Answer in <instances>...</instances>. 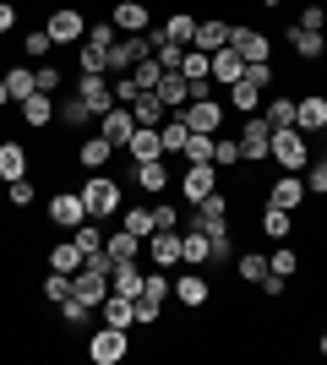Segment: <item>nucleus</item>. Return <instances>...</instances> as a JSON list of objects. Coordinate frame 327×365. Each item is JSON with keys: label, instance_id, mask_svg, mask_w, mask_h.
Returning a JSON list of instances; mask_svg holds the SVG:
<instances>
[{"label": "nucleus", "instance_id": "1", "mask_svg": "<svg viewBox=\"0 0 327 365\" xmlns=\"http://www.w3.org/2000/svg\"><path fill=\"white\" fill-rule=\"evenodd\" d=\"M267 158L284 169V175H300V169L311 164V148H306V131L300 125H284V131H273V148H267Z\"/></svg>", "mask_w": 327, "mask_h": 365}, {"label": "nucleus", "instance_id": "2", "mask_svg": "<svg viewBox=\"0 0 327 365\" xmlns=\"http://www.w3.org/2000/svg\"><path fill=\"white\" fill-rule=\"evenodd\" d=\"M82 202H88V218H115L120 213V185L109 180L104 169H93V175L82 180Z\"/></svg>", "mask_w": 327, "mask_h": 365}, {"label": "nucleus", "instance_id": "3", "mask_svg": "<svg viewBox=\"0 0 327 365\" xmlns=\"http://www.w3.org/2000/svg\"><path fill=\"white\" fill-rule=\"evenodd\" d=\"M44 28H49V38H55V44H71V49H77L82 38H88V28H93V22H88L77 6H55V11L44 16Z\"/></svg>", "mask_w": 327, "mask_h": 365}, {"label": "nucleus", "instance_id": "4", "mask_svg": "<svg viewBox=\"0 0 327 365\" xmlns=\"http://www.w3.org/2000/svg\"><path fill=\"white\" fill-rule=\"evenodd\" d=\"M125 354H131V338H125V327H98L93 344H88V360H93V365H120Z\"/></svg>", "mask_w": 327, "mask_h": 365}, {"label": "nucleus", "instance_id": "5", "mask_svg": "<svg viewBox=\"0 0 327 365\" xmlns=\"http://www.w3.org/2000/svg\"><path fill=\"white\" fill-rule=\"evenodd\" d=\"M44 213L55 229H77V224H88V202H82V191H55Z\"/></svg>", "mask_w": 327, "mask_h": 365}, {"label": "nucleus", "instance_id": "6", "mask_svg": "<svg viewBox=\"0 0 327 365\" xmlns=\"http://www.w3.org/2000/svg\"><path fill=\"white\" fill-rule=\"evenodd\" d=\"M77 98H82L88 109H93V120L104 115V109H115V88H109V71H82Z\"/></svg>", "mask_w": 327, "mask_h": 365}, {"label": "nucleus", "instance_id": "7", "mask_svg": "<svg viewBox=\"0 0 327 365\" xmlns=\"http://www.w3.org/2000/svg\"><path fill=\"white\" fill-rule=\"evenodd\" d=\"M240 158H251V164H262L267 158V148H273V125L267 120H256V115H246V125H240Z\"/></svg>", "mask_w": 327, "mask_h": 365}, {"label": "nucleus", "instance_id": "8", "mask_svg": "<svg viewBox=\"0 0 327 365\" xmlns=\"http://www.w3.org/2000/svg\"><path fill=\"white\" fill-rule=\"evenodd\" d=\"M175 115H186L191 131H213L218 137V125H224V104H218L213 93H202V98H191L186 109H175Z\"/></svg>", "mask_w": 327, "mask_h": 365}, {"label": "nucleus", "instance_id": "9", "mask_svg": "<svg viewBox=\"0 0 327 365\" xmlns=\"http://www.w3.org/2000/svg\"><path fill=\"white\" fill-rule=\"evenodd\" d=\"M175 180H180V197L197 207L207 191H218V169H213V164H186L180 175H175Z\"/></svg>", "mask_w": 327, "mask_h": 365}, {"label": "nucleus", "instance_id": "10", "mask_svg": "<svg viewBox=\"0 0 327 365\" xmlns=\"http://www.w3.org/2000/svg\"><path fill=\"white\" fill-rule=\"evenodd\" d=\"M191 229H202V235L229 229V197H224V191H207V197L197 202V213H191Z\"/></svg>", "mask_w": 327, "mask_h": 365}, {"label": "nucleus", "instance_id": "11", "mask_svg": "<svg viewBox=\"0 0 327 365\" xmlns=\"http://www.w3.org/2000/svg\"><path fill=\"white\" fill-rule=\"evenodd\" d=\"M109 22H115V33H147L153 28V11H147V0H115Z\"/></svg>", "mask_w": 327, "mask_h": 365}, {"label": "nucleus", "instance_id": "12", "mask_svg": "<svg viewBox=\"0 0 327 365\" xmlns=\"http://www.w3.org/2000/svg\"><path fill=\"white\" fill-rule=\"evenodd\" d=\"M229 49H240V61H273V38H267L262 28H234L229 33Z\"/></svg>", "mask_w": 327, "mask_h": 365}, {"label": "nucleus", "instance_id": "13", "mask_svg": "<svg viewBox=\"0 0 327 365\" xmlns=\"http://www.w3.org/2000/svg\"><path fill=\"white\" fill-rule=\"evenodd\" d=\"M147 262H158V267H164V273H170L175 262H180V229H153V235H147Z\"/></svg>", "mask_w": 327, "mask_h": 365}, {"label": "nucleus", "instance_id": "14", "mask_svg": "<svg viewBox=\"0 0 327 365\" xmlns=\"http://www.w3.org/2000/svg\"><path fill=\"white\" fill-rule=\"evenodd\" d=\"M98 131H104L115 148H125V142H131V131H137V115H131V104L104 109V115H98Z\"/></svg>", "mask_w": 327, "mask_h": 365}, {"label": "nucleus", "instance_id": "15", "mask_svg": "<svg viewBox=\"0 0 327 365\" xmlns=\"http://www.w3.org/2000/svg\"><path fill=\"white\" fill-rule=\"evenodd\" d=\"M71 294H77V300H88V305H98L109 294V273H98V267H88V262H82L77 273H71Z\"/></svg>", "mask_w": 327, "mask_h": 365}, {"label": "nucleus", "instance_id": "16", "mask_svg": "<svg viewBox=\"0 0 327 365\" xmlns=\"http://www.w3.org/2000/svg\"><path fill=\"white\" fill-rule=\"evenodd\" d=\"M22 125H28V131H49V125H55V93H33V98H22Z\"/></svg>", "mask_w": 327, "mask_h": 365}, {"label": "nucleus", "instance_id": "17", "mask_svg": "<svg viewBox=\"0 0 327 365\" xmlns=\"http://www.w3.org/2000/svg\"><path fill=\"white\" fill-rule=\"evenodd\" d=\"M267 202H273V207L300 213V207H306V180H300V175H279V180L267 185Z\"/></svg>", "mask_w": 327, "mask_h": 365}, {"label": "nucleus", "instance_id": "18", "mask_svg": "<svg viewBox=\"0 0 327 365\" xmlns=\"http://www.w3.org/2000/svg\"><path fill=\"white\" fill-rule=\"evenodd\" d=\"M175 300L186 305V311H202V305L213 300V284H207L202 273H180L175 278Z\"/></svg>", "mask_w": 327, "mask_h": 365}, {"label": "nucleus", "instance_id": "19", "mask_svg": "<svg viewBox=\"0 0 327 365\" xmlns=\"http://www.w3.org/2000/svg\"><path fill=\"white\" fill-rule=\"evenodd\" d=\"M295 125H300V131H327V93H306V98H295Z\"/></svg>", "mask_w": 327, "mask_h": 365}, {"label": "nucleus", "instance_id": "20", "mask_svg": "<svg viewBox=\"0 0 327 365\" xmlns=\"http://www.w3.org/2000/svg\"><path fill=\"white\" fill-rule=\"evenodd\" d=\"M131 180H137V191H147V197H158L164 185L175 180L170 169H164V158H142V164H131Z\"/></svg>", "mask_w": 327, "mask_h": 365}, {"label": "nucleus", "instance_id": "21", "mask_svg": "<svg viewBox=\"0 0 327 365\" xmlns=\"http://www.w3.org/2000/svg\"><path fill=\"white\" fill-rule=\"evenodd\" d=\"M229 33H234V22H224V16H207V22H197V38H191L186 49H207V55H213V49L229 44Z\"/></svg>", "mask_w": 327, "mask_h": 365}, {"label": "nucleus", "instance_id": "22", "mask_svg": "<svg viewBox=\"0 0 327 365\" xmlns=\"http://www.w3.org/2000/svg\"><path fill=\"white\" fill-rule=\"evenodd\" d=\"M109 158H115V142H109L104 131H98V137H82V142H77V164L88 169V175H93V169H104Z\"/></svg>", "mask_w": 327, "mask_h": 365}, {"label": "nucleus", "instance_id": "23", "mask_svg": "<svg viewBox=\"0 0 327 365\" xmlns=\"http://www.w3.org/2000/svg\"><path fill=\"white\" fill-rule=\"evenodd\" d=\"M207 66H213V82H224V88L246 76V61H240V49H229V44L213 49V55H207Z\"/></svg>", "mask_w": 327, "mask_h": 365}, {"label": "nucleus", "instance_id": "24", "mask_svg": "<svg viewBox=\"0 0 327 365\" xmlns=\"http://www.w3.org/2000/svg\"><path fill=\"white\" fill-rule=\"evenodd\" d=\"M125 153H131V164H142V158H164V137H158V125H137L131 142H125Z\"/></svg>", "mask_w": 327, "mask_h": 365}, {"label": "nucleus", "instance_id": "25", "mask_svg": "<svg viewBox=\"0 0 327 365\" xmlns=\"http://www.w3.org/2000/svg\"><path fill=\"white\" fill-rule=\"evenodd\" d=\"M98 317H104V327H131V322H137V300H125V294L109 289L104 300H98Z\"/></svg>", "mask_w": 327, "mask_h": 365}, {"label": "nucleus", "instance_id": "26", "mask_svg": "<svg viewBox=\"0 0 327 365\" xmlns=\"http://www.w3.org/2000/svg\"><path fill=\"white\" fill-rule=\"evenodd\" d=\"M153 93L164 98V109H186V104H191V82H186V71H164Z\"/></svg>", "mask_w": 327, "mask_h": 365}, {"label": "nucleus", "instance_id": "27", "mask_svg": "<svg viewBox=\"0 0 327 365\" xmlns=\"http://www.w3.org/2000/svg\"><path fill=\"white\" fill-rule=\"evenodd\" d=\"M142 278H147V273H142L137 262H115V267H109V289L125 294V300H137V294H142Z\"/></svg>", "mask_w": 327, "mask_h": 365}, {"label": "nucleus", "instance_id": "28", "mask_svg": "<svg viewBox=\"0 0 327 365\" xmlns=\"http://www.w3.org/2000/svg\"><path fill=\"white\" fill-rule=\"evenodd\" d=\"M289 49H295L300 61H322L327 55V33H311V28H295V22H289Z\"/></svg>", "mask_w": 327, "mask_h": 365}, {"label": "nucleus", "instance_id": "29", "mask_svg": "<svg viewBox=\"0 0 327 365\" xmlns=\"http://www.w3.org/2000/svg\"><path fill=\"white\" fill-rule=\"evenodd\" d=\"M28 175V148L22 142H0V180L11 185V180H22Z\"/></svg>", "mask_w": 327, "mask_h": 365}, {"label": "nucleus", "instance_id": "30", "mask_svg": "<svg viewBox=\"0 0 327 365\" xmlns=\"http://www.w3.org/2000/svg\"><path fill=\"white\" fill-rule=\"evenodd\" d=\"M262 235H267V240H289V235H295V213L267 202V207H262Z\"/></svg>", "mask_w": 327, "mask_h": 365}, {"label": "nucleus", "instance_id": "31", "mask_svg": "<svg viewBox=\"0 0 327 365\" xmlns=\"http://www.w3.org/2000/svg\"><path fill=\"white\" fill-rule=\"evenodd\" d=\"M104 251H109V262H137L142 240L131 235V229H115V235H104Z\"/></svg>", "mask_w": 327, "mask_h": 365}, {"label": "nucleus", "instance_id": "32", "mask_svg": "<svg viewBox=\"0 0 327 365\" xmlns=\"http://www.w3.org/2000/svg\"><path fill=\"white\" fill-rule=\"evenodd\" d=\"M77 71H109V44H98L93 33L77 44Z\"/></svg>", "mask_w": 327, "mask_h": 365}, {"label": "nucleus", "instance_id": "33", "mask_svg": "<svg viewBox=\"0 0 327 365\" xmlns=\"http://www.w3.org/2000/svg\"><path fill=\"white\" fill-rule=\"evenodd\" d=\"M55 120L71 125V131H82V125H93V109H88L77 93H71V98H61V104H55Z\"/></svg>", "mask_w": 327, "mask_h": 365}, {"label": "nucleus", "instance_id": "34", "mask_svg": "<svg viewBox=\"0 0 327 365\" xmlns=\"http://www.w3.org/2000/svg\"><path fill=\"white\" fill-rule=\"evenodd\" d=\"M82 262H88V257H82V245L66 240V245H55V251H49V273H66V278H71Z\"/></svg>", "mask_w": 327, "mask_h": 365}, {"label": "nucleus", "instance_id": "35", "mask_svg": "<svg viewBox=\"0 0 327 365\" xmlns=\"http://www.w3.org/2000/svg\"><path fill=\"white\" fill-rule=\"evenodd\" d=\"M234 273H240V284H262L267 278V257L262 251H240V257H234Z\"/></svg>", "mask_w": 327, "mask_h": 365}, {"label": "nucleus", "instance_id": "36", "mask_svg": "<svg viewBox=\"0 0 327 365\" xmlns=\"http://www.w3.org/2000/svg\"><path fill=\"white\" fill-rule=\"evenodd\" d=\"M180 262L207 267V235H202V229H186V235H180Z\"/></svg>", "mask_w": 327, "mask_h": 365}, {"label": "nucleus", "instance_id": "37", "mask_svg": "<svg viewBox=\"0 0 327 365\" xmlns=\"http://www.w3.org/2000/svg\"><path fill=\"white\" fill-rule=\"evenodd\" d=\"M224 262H234V235L229 229H213L207 235V267H224Z\"/></svg>", "mask_w": 327, "mask_h": 365}, {"label": "nucleus", "instance_id": "38", "mask_svg": "<svg viewBox=\"0 0 327 365\" xmlns=\"http://www.w3.org/2000/svg\"><path fill=\"white\" fill-rule=\"evenodd\" d=\"M0 82H6V93H11L16 104H22V98H33V93H38V88H33V66H11V71L0 76Z\"/></svg>", "mask_w": 327, "mask_h": 365}, {"label": "nucleus", "instance_id": "39", "mask_svg": "<svg viewBox=\"0 0 327 365\" xmlns=\"http://www.w3.org/2000/svg\"><path fill=\"white\" fill-rule=\"evenodd\" d=\"M131 115H137V125H164V98L158 93H137Z\"/></svg>", "mask_w": 327, "mask_h": 365}, {"label": "nucleus", "instance_id": "40", "mask_svg": "<svg viewBox=\"0 0 327 365\" xmlns=\"http://www.w3.org/2000/svg\"><path fill=\"white\" fill-rule=\"evenodd\" d=\"M120 229H131L137 240H147V235L158 229V218H153V207H125V213H120Z\"/></svg>", "mask_w": 327, "mask_h": 365}, {"label": "nucleus", "instance_id": "41", "mask_svg": "<svg viewBox=\"0 0 327 365\" xmlns=\"http://www.w3.org/2000/svg\"><path fill=\"white\" fill-rule=\"evenodd\" d=\"M158 137H164V158H170V153H180V148H186V137H191L186 115H175V120H164V125H158Z\"/></svg>", "mask_w": 327, "mask_h": 365}, {"label": "nucleus", "instance_id": "42", "mask_svg": "<svg viewBox=\"0 0 327 365\" xmlns=\"http://www.w3.org/2000/svg\"><path fill=\"white\" fill-rule=\"evenodd\" d=\"M164 38H170V44H191V38H197V16H191V11H175L170 22H164Z\"/></svg>", "mask_w": 327, "mask_h": 365}, {"label": "nucleus", "instance_id": "43", "mask_svg": "<svg viewBox=\"0 0 327 365\" xmlns=\"http://www.w3.org/2000/svg\"><path fill=\"white\" fill-rule=\"evenodd\" d=\"M180 153H186V164H213V131H191Z\"/></svg>", "mask_w": 327, "mask_h": 365}, {"label": "nucleus", "instance_id": "44", "mask_svg": "<svg viewBox=\"0 0 327 365\" xmlns=\"http://www.w3.org/2000/svg\"><path fill=\"white\" fill-rule=\"evenodd\" d=\"M229 104L240 109V115H251V109L262 104V88H251L246 76H240V82H229Z\"/></svg>", "mask_w": 327, "mask_h": 365}, {"label": "nucleus", "instance_id": "45", "mask_svg": "<svg viewBox=\"0 0 327 365\" xmlns=\"http://www.w3.org/2000/svg\"><path fill=\"white\" fill-rule=\"evenodd\" d=\"M267 267H273V273H279V278H295V273H300V251H295V245H289V240H284L279 251L267 257Z\"/></svg>", "mask_w": 327, "mask_h": 365}, {"label": "nucleus", "instance_id": "46", "mask_svg": "<svg viewBox=\"0 0 327 365\" xmlns=\"http://www.w3.org/2000/svg\"><path fill=\"white\" fill-rule=\"evenodd\" d=\"M22 49H28V61H44L49 49H55V38H49V28H28V33H22Z\"/></svg>", "mask_w": 327, "mask_h": 365}, {"label": "nucleus", "instance_id": "47", "mask_svg": "<svg viewBox=\"0 0 327 365\" xmlns=\"http://www.w3.org/2000/svg\"><path fill=\"white\" fill-rule=\"evenodd\" d=\"M300 175H306V197H327V158H311Z\"/></svg>", "mask_w": 327, "mask_h": 365}, {"label": "nucleus", "instance_id": "48", "mask_svg": "<svg viewBox=\"0 0 327 365\" xmlns=\"http://www.w3.org/2000/svg\"><path fill=\"white\" fill-rule=\"evenodd\" d=\"M240 164V142L234 137H213V169H234Z\"/></svg>", "mask_w": 327, "mask_h": 365}, {"label": "nucleus", "instance_id": "49", "mask_svg": "<svg viewBox=\"0 0 327 365\" xmlns=\"http://www.w3.org/2000/svg\"><path fill=\"white\" fill-rule=\"evenodd\" d=\"M267 125H273V131H284V125H295V98H273V104H267V115H262Z\"/></svg>", "mask_w": 327, "mask_h": 365}, {"label": "nucleus", "instance_id": "50", "mask_svg": "<svg viewBox=\"0 0 327 365\" xmlns=\"http://www.w3.org/2000/svg\"><path fill=\"white\" fill-rule=\"evenodd\" d=\"M131 76H137V88H142V93H153V88H158V76H164V66H158L153 55H147V61H137V66H131Z\"/></svg>", "mask_w": 327, "mask_h": 365}, {"label": "nucleus", "instance_id": "51", "mask_svg": "<svg viewBox=\"0 0 327 365\" xmlns=\"http://www.w3.org/2000/svg\"><path fill=\"white\" fill-rule=\"evenodd\" d=\"M295 28L322 33V28H327V6H322V0H306V6H300V22H295Z\"/></svg>", "mask_w": 327, "mask_h": 365}, {"label": "nucleus", "instance_id": "52", "mask_svg": "<svg viewBox=\"0 0 327 365\" xmlns=\"http://www.w3.org/2000/svg\"><path fill=\"white\" fill-rule=\"evenodd\" d=\"M77 245H82V257H98V251H104V235H98L93 218H88V224H77Z\"/></svg>", "mask_w": 327, "mask_h": 365}, {"label": "nucleus", "instance_id": "53", "mask_svg": "<svg viewBox=\"0 0 327 365\" xmlns=\"http://www.w3.org/2000/svg\"><path fill=\"white\" fill-rule=\"evenodd\" d=\"M38 289H44V300L61 305V300H71V278H66V273H44V284H38Z\"/></svg>", "mask_w": 327, "mask_h": 365}, {"label": "nucleus", "instance_id": "54", "mask_svg": "<svg viewBox=\"0 0 327 365\" xmlns=\"http://www.w3.org/2000/svg\"><path fill=\"white\" fill-rule=\"evenodd\" d=\"M109 88H115V104H137V76H131V71H115V82H109Z\"/></svg>", "mask_w": 327, "mask_h": 365}, {"label": "nucleus", "instance_id": "55", "mask_svg": "<svg viewBox=\"0 0 327 365\" xmlns=\"http://www.w3.org/2000/svg\"><path fill=\"white\" fill-rule=\"evenodd\" d=\"M61 317L71 322V327H88V317H93V305H88V300H77V294H71V300H61Z\"/></svg>", "mask_w": 327, "mask_h": 365}, {"label": "nucleus", "instance_id": "56", "mask_svg": "<svg viewBox=\"0 0 327 365\" xmlns=\"http://www.w3.org/2000/svg\"><path fill=\"white\" fill-rule=\"evenodd\" d=\"M256 289H262V300H273V305H279L284 294H289V278H279V273H273V267H267V278H262V284H256Z\"/></svg>", "mask_w": 327, "mask_h": 365}, {"label": "nucleus", "instance_id": "57", "mask_svg": "<svg viewBox=\"0 0 327 365\" xmlns=\"http://www.w3.org/2000/svg\"><path fill=\"white\" fill-rule=\"evenodd\" d=\"M246 82L267 93V88H273V61H251V66H246Z\"/></svg>", "mask_w": 327, "mask_h": 365}, {"label": "nucleus", "instance_id": "58", "mask_svg": "<svg viewBox=\"0 0 327 365\" xmlns=\"http://www.w3.org/2000/svg\"><path fill=\"white\" fill-rule=\"evenodd\" d=\"M6 197H11V207H33V180H28V175L11 180V185H6Z\"/></svg>", "mask_w": 327, "mask_h": 365}, {"label": "nucleus", "instance_id": "59", "mask_svg": "<svg viewBox=\"0 0 327 365\" xmlns=\"http://www.w3.org/2000/svg\"><path fill=\"white\" fill-rule=\"evenodd\" d=\"M33 88H38V93H55V88H61V66H38V71H33Z\"/></svg>", "mask_w": 327, "mask_h": 365}, {"label": "nucleus", "instance_id": "60", "mask_svg": "<svg viewBox=\"0 0 327 365\" xmlns=\"http://www.w3.org/2000/svg\"><path fill=\"white\" fill-rule=\"evenodd\" d=\"M158 317H164V305H153V300H137V322H142V327H158Z\"/></svg>", "mask_w": 327, "mask_h": 365}, {"label": "nucleus", "instance_id": "61", "mask_svg": "<svg viewBox=\"0 0 327 365\" xmlns=\"http://www.w3.org/2000/svg\"><path fill=\"white\" fill-rule=\"evenodd\" d=\"M153 218H158V229H180V213H175L170 202H158V207H153Z\"/></svg>", "mask_w": 327, "mask_h": 365}, {"label": "nucleus", "instance_id": "62", "mask_svg": "<svg viewBox=\"0 0 327 365\" xmlns=\"http://www.w3.org/2000/svg\"><path fill=\"white\" fill-rule=\"evenodd\" d=\"M16 28V0H0V33Z\"/></svg>", "mask_w": 327, "mask_h": 365}, {"label": "nucleus", "instance_id": "63", "mask_svg": "<svg viewBox=\"0 0 327 365\" xmlns=\"http://www.w3.org/2000/svg\"><path fill=\"white\" fill-rule=\"evenodd\" d=\"M6 104H16V98H11V93H6V82H0V109H6Z\"/></svg>", "mask_w": 327, "mask_h": 365}, {"label": "nucleus", "instance_id": "64", "mask_svg": "<svg viewBox=\"0 0 327 365\" xmlns=\"http://www.w3.org/2000/svg\"><path fill=\"white\" fill-rule=\"evenodd\" d=\"M316 349H322V354H327V333H322V344H316Z\"/></svg>", "mask_w": 327, "mask_h": 365}]
</instances>
